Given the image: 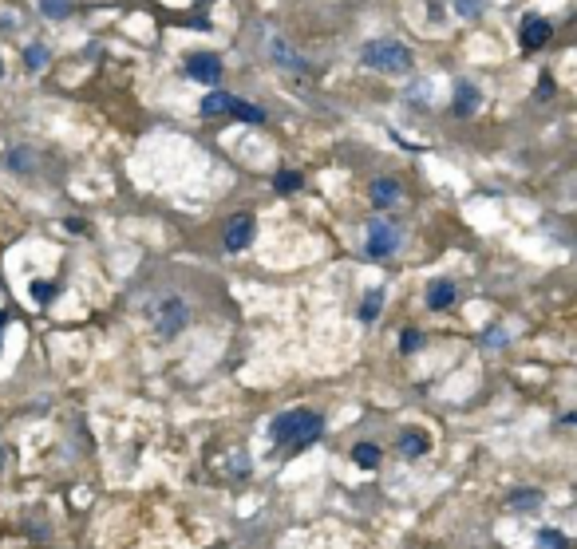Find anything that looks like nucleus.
<instances>
[{
  "mask_svg": "<svg viewBox=\"0 0 577 549\" xmlns=\"http://www.w3.org/2000/svg\"><path fill=\"white\" fill-rule=\"evenodd\" d=\"M538 549H569L562 530H538Z\"/></svg>",
  "mask_w": 577,
  "mask_h": 549,
  "instance_id": "6ab92c4d",
  "label": "nucleus"
},
{
  "mask_svg": "<svg viewBox=\"0 0 577 549\" xmlns=\"http://www.w3.org/2000/svg\"><path fill=\"white\" fill-rule=\"evenodd\" d=\"M32 162H36V159H32V150H28V147H13V150H8V159H4V166H8L13 174H28V170H32Z\"/></svg>",
  "mask_w": 577,
  "mask_h": 549,
  "instance_id": "2eb2a0df",
  "label": "nucleus"
},
{
  "mask_svg": "<svg viewBox=\"0 0 577 549\" xmlns=\"http://www.w3.org/2000/svg\"><path fill=\"white\" fill-rule=\"evenodd\" d=\"M40 8H44V16L60 20V16H68V13H72V0H40Z\"/></svg>",
  "mask_w": 577,
  "mask_h": 549,
  "instance_id": "aec40b11",
  "label": "nucleus"
},
{
  "mask_svg": "<svg viewBox=\"0 0 577 549\" xmlns=\"http://www.w3.org/2000/svg\"><path fill=\"white\" fill-rule=\"evenodd\" d=\"M400 348H404V352H416V348H423V332H404V336H400Z\"/></svg>",
  "mask_w": 577,
  "mask_h": 549,
  "instance_id": "412c9836",
  "label": "nucleus"
},
{
  "mask_svg": "<svg viewBox=\"0 0 577 549\" xmlns=\"http://www.w3.org/2000/svg\"><path fill=\"white\" fill-rule=\"evenodd\" d=\"M400 454H404V459L427 454V435H423V431H404V435H400Z\"/></svg>",
  "mask_w": 577,
  "mask_h": 549,
  "instance_id": "ddd939ff",
  "label": "nucleus"
},
{
  "mask_svg": "<svg viewBox=\"0 0 577 549\" xmlns=\"http://www.w3.org/2000/svg\"><path fill=\"white\" fill-rule=\"evenodd\" d=\"M380 312H384V289H372V293L364 296V305H360V320H364V324H372Z\"/></svg>",
  "mask_w": 577,
  "mask_h": 549,
  "instance_id": "dca6fc26",
  "label": "nucleus"
},
{
  "mask_svg": "<svg viewBox=\"0 0 577 549\" xmlns=\"http://www.w3.org/2000/svg\"><path fill=\"white\" fill-rule=\"evenodd\" d=\"M273 186L289 194V190H297V186H301V174H293V170H289V174H277V182H273Z\"/></svg>",
  "mask_w": 577,
  "mask_h": 549,
  "instance_id": "5701e85b",
  "label": "nucleus"
},
{
  "mask_svg": "<svg viewBox=\"0 0 577 549\" xmlns=\"http://www.w3.org/2000/svg\"><path fill=\"white\" fill-rule=\"evenodd\" d=\"M372 206H380V209L400 206V182L395 178H376L372 182Z\"/></svg>",
  "mask_w": 577,
  "mask_h": 549,
  "instance_id": "1a4fd4ad",
  "label": "nucleus"
},
{
  "mask_svg": "<svg viewBox=\"0 0 577 549\" xmlns=\"http://www.w3.org/2000/svg\"><path fill=\"white\" fill-rule=\"evenodd\" d=\"M24 60H28V67H44V63H48V51H44V48L36 44V48H28Z\"/></svg>",
  "mask_w": 577,
  "mask_h": 549,
  "instance_id": "b1692460",
  "label": "nucleus"
},
{
  "mask_svg": "<svg viewBox=\"0 0 577 549\" xmlns=\"http://www.w3.org/2000/svg\"><path fill=\"white\" fill-rule=\"evenodd\" d=\"M265 51H269L273 63H281V67H289V72H305V60L293 51V44L281 36H269V44H265Z\"/></svg>",
  "mask_w": 577,
  "mask_h": 549,
  "instance_id": "0eeeda50",
  "label": "nucleus"
},
{
  "mask_svg": "<svg viewBox=\"0 0 577 549\" xmlns=\"http://www.w3.org/2000/svg\"><path fill=\"white\" fill-rule=\"evenodd\" d=\"M186 320H190V308L178 293H162L159 301H150V324L162 340H174L186 328Z\"/></svg>",
  "mask_w": 577,
  "mask_h": 549,
  "instance_id": "f03ea898",
  "label": "nucleus"
},
{
  "mask_svg": "<svg viewBox=\"0 0 577 549\" xmlns=\"http://www.w3.org/2000/svg\"><path fill=\"white\" fill-rule=\"evenodd\" d=\"M475 107H479V91H475L471 83H459V87H455V115H463V119H467Z\"/></svg>",
  "mask_w": 577,
  "mask_h": 549,
  "instance_id": "4468645a",
  "label": "nucleus"
},
{
  "mask_svg": "<svg viewBox=\"0 0 577 549\" xmlns=\"http://www.w3.org/2000/svg\"><path fill=\"white\" fill-rule=\"evenodd\" d=\"M550 36H553V28L542 16H530L526 24H522V44L526 48H542V44H550Z\"/></svg>",
  "mask_w": 577,
  "mask_h": 549,
  "instance_id": "6e6552de",
  "label": "nucleus"
},
{
  "mask_svg": "<svg viewBox=\"0 0 577 549\" xmlns=\"http://www.w3.org/2000/svg\"><path fill=\"white\" fill-rule=\"evenodd\" d=\"M562 423H565V427H574V431H577V411H569V415H565Z\"/></svg>",
  "mask_w": 577,
  "mask_h": 549,
  "instance_id": "bb28decb",
  "label": "nucleus"
},
{
  "mask_svg": "<svg viewBox=\"0 0 577 549\" xmlns=\"http://www.w3.org/2000/svg\"><path fill=\"white\" fill-rule=\"evenodd\" d=\"M253 230H258V225H253L249 214H234V218L226 221V249H230V253H242V249L253 241Z\"/></svg>",
  "mask_w": 577,
  "mask_h": 549,
  "instance_id": "423d86ee",
  "label": "nucleus"
},
{
  "mask_svg": "<svg viewBox=\"0 0 577 549\" xmlns=\"http://www.w3.org/2000/svg\"><path fill=\"white\" fill-rule=\"evenodd\" d=\"M186 75L198 79V83H218L221 79V60L214 51H194V56H186Z\"/></svg>",
  "mask_w": 577,
  "mask_h": 549,
  "instance_id": "39448f33",
  "label": "nucleus"
},
{
  "mask_svg": "<svg viewBox=\"0 0 577 549\" xmlns=\"http://www.w3.org/2000/svg\"><path fill=\"white\" fill-rule=\"evenodd\" d=\"M320 435H324V419H320L317 411H305V407L277 415L273 427H269V439L277 443L281 451H305V447H313Z\"/></svg>",
  "mask_w": 577,
  "mask_h": 549,
  "instance_id": "f257e3e1",
  "label": "nucleus"
},
{
  "mask_svg": "<svg viewBox=\"0 0 577 549\" xmlns=\"http://www.w3.org/2000/svg\"><path fill=\"white\" fill-rule=\"evenodd\" d=\"M482 340H487V344H506V336H503V332H487Z\"/></svg>",
  "mask_w": 577,
  "mask_h": 549,
  "instance_id": "a878e982",
  "label": "nucleus"
},
{
  "mask_svg": "<svg viewBox=\"0 0 577 549\" xmlns=\"http://www.w3.org/2000/svg\"><path fill=\"white\" fill-rule=\"evenodd\" d=\"M360 60L368 63V67H376V72H384V75L411 72V51H407L404 44H395V40H376V44H368Z\"/></svg>",
  "mask_w": 577,
  "mask_h": 549,
  "instance_id": "7ed1b4c3",
  "label": "nucleus"
},
{
  "mask_svg": "<svg viewBox=\"0 0 577 549\" xmlns=\"http://www.w3.org/2000/svg\"><path fill=\"white\" fill-rule=\"evenodd\" d=\"M400 249V230L388 221H372L368 225V257H392Z\"/></svg>",
  "mask_w": 577,
  "mask_h": 549,
  "instance_id": "20e7f679",
  "label": "nucleus"
},
{
  "mask_svg": "<svg viewBox=\"0 0 577 549\" xmlns=\"http://www.w3.org/2000/svg\"><path fill=\"white\" fill-rule=\"evenodd\" d=\"M234 103L237 99L230 95V91H210V95L202 99V115H206V119H214V115H234Z\"/></svg>",
  "mask_w": 577,
  "mask_h": 549,
  "instance_id": "9d476101",
  "label": "nucleus"
},
{
  "mask_svg": "<svg viewBox=\"0 0 577 549\" xmlns=\"http://www.w3.org/2000/svg\"><path fill=\"white\" fill-rule=\"evenodd\" d=\"M455 8H459V16H467V20H471V16H479L482 4H479V0H455Z\"/></svg>",
  "mask_w": 577,
  "mask_h": 549,
  "instance_id": "393cba45",
  "label": "nucleus"
},
{
  "mask_svg": "<svg viewBox=\"0 0 577 549\" xmlns=\"http://www.w3.org/2000/svg\"><path fill=\"white\" fill-rule=\"evenodd\" d=\"M380 459H384V451L376 447V443H356V447H352V463H356L360 470H376Z\"/></svg>",
  "mask_w": 577,
  "mask_h": 549,
  "instance_id": "f8f14e48",
  "label": "nucleus"
},
{
  "mask_svg": "<svg viewBox=\"0 0 577 549\" xmlns=\"http://www.w3.org/2000/svg\"><path fill=\"white\" fill-rule=\"evenodd\" d=\"M32 296H36L40 305H48L52 296H56V285H48V281H36V285H32Z\"/></svg>",
  "mask_w": 577,
  "mask_h": 549,
  "instance_id": "4be33fe9",
  "label": "nucleus"
},
{
  "mask_svg": "<svg viewBox=\"0 0 577 549\" xmlns=\"http://www.w3.org/2000/svg\"><path fill=\"white\" fill-rule=\"evenodd\" d=\"M234 115L242 122H265V111H261L258 103H246V99H237L234 103Z\"/></svg>",
  "mask_w": 577,
  "mask_h": 549,
  "instance_id": "a211bd4d",
  "label": "nucleus"
},
{
  "mask_svg": "<svg viewBox=\"0 0 577 549\" xmlns=\"http://www.w3.org/2000/svg\"><path fill=\"white\" fill-rule=\"evenodd\" d=\"M0 72H4V63H0Z\"/></svg>",
  "mask_w": 577,
  "mask_h": 549,
  "instance_id": "c85d7f7f",
  "label": "nucleus"
},
{
  "mask_svg": "<svg viewBox=\"0 0 577 549\" xmlns=\"http://www.w3.org/2000/svg\"><path fill=\"white\" fill-rule=\"evenodd\" d=\"M455 285L451 281H431V289H427V305L435 308V312H439V308H451L455 305Z\"/></svg>",
  "mask_w": 577,
  "mask_h": 549,
  "instance_id": "9b49d317",
  "label": "nucleus"
},
{
  "mask_svg": "<svg viewBox=\"0 0 577 549\" xmlns=\"http://www.w3.org/2000/svg\"><path fill=\"white\" fill-rule=\"evenodd\" d=\"M4 328H8V312H0V344H4Z\"/></svg>",
  "mask_w": 577,
  "mask_h": 549,
  "instance_id": "cd10ccee",
  "label": "nucleus"
},
{
  "mask_svg": "<svg viewBox=\"0 0 577 549\" xmlns=\"http://www.w3.org/2000/svg\"><path fill=\"white\" fill-rule=\"evenodd\" d=\"M506 506H510V510H534V506H542V494L538 490H514V494L506 498Z\"/></svg>",
  "mask_w": 577,
  "mask_h": 549,
  "instance_id": "f3484780",
  "label": "nucleus"
}]
</instances>
